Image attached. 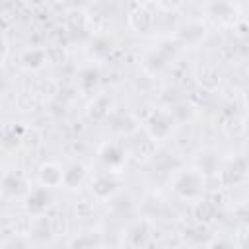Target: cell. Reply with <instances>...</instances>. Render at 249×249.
Wrapping results in <instances>:
<instances>
[{
  "label": "cell",
  "mask_w": 249,
  "mask_h": 249,
  "mask_svg": "<svg viewBox=\"0 0 249 249\" xmlns=\"http://www.w3.org/2000/svg\"><path fill=\"white\" fill-rule=\"evenodd\" d=\"M29 2H31V4H41L43 0H29Z\"/></svg>",
  "instance_id": "cell-30"
},
{
  "label": "cell",
  "mask_w": 249,
  "mask_h": 249,
  "mask_svg": "<svg viewBox=\"0 0 249 249\" xmlns=\"http://www.w3.org/2000/svg\"><path fill=\"white\" fill-rule=\"evenodd\" d=\"M173 115H177V117H179V121H185V119H189V117H191V107H189V105L179 103V105H175V107H173Z\"/></svg>",
  "instance_id": "cell-24"
},
{
  "label": "cell",
  "mask_w": 249,
  "mask_h": 249,
  "mask_svg": "<svg viewBox=\"0 0 249 249\" xmlns=\"http://www.w3.org/2000/svg\"><path fill=\"white\" fill-rule=\"evenodd\" d=\"M45 60H47V53L43 49H29V51H25L21 54V64L25 68H29V70L41 68L45 64Z\"/></svg>",
  "instance_id": "cell-8"
},
{
  "label": "cell",
  "mask_w": 249,
  "mask_h": 249,
  "mask_svg": "<svg viewBox=\"0 0 249 249\" xmlns=\"http://www.w3.org/2000/svg\"><path fill=\"white\" fill-rule=\"evenodd\" d=\"M200 187H202V173L196 171L181 173L179 179L175 181V191L181 196H196L200 193Z\"/></svg>",
  "instance_id": "cell-1"
},
{
  "label": "cell",
  "mask_w": 249,
  "mask_h": 249,
  "mask_svg": "<svg viewBox=\"0 0 249 249\" xmlns=\"http://www.w3.org/2000/svg\"><path fill=\"white\" fill-rule=\"evenodd\" d=\"M136 2H138V4H144V2H148V0H136Z\"/></svg>",
  "instance_id": "cell-31"
},
{
  "label": "cell",
  "mask_w": 249,
  "mask_h": 249,
  "mask_svg": "<svg viewBox=\"0 0 249 249\" xmlns=\"http://www.w3.org/2000/svg\"><path fill=\"white\" fill-rule=\"evenodd\" d=\"M245 101H247V105H249V89L245 91Z\"/></svg>",
  "instance_id": "cell-29"
},
{
  "label": "cell",
  "mask_w": 249,
  "mask_h": 249,
  "mask_svg": "<svg viewBox=\"0 0 249 249\" xmlns=\"http://www.w3.org/2000/svg\"><path fill=\"white\" fill-rule=\"evenodd\" d=\"M89 0H66V4L70 6V8H74V10H78V8H82V6H86Z\"/></svg>",
  "instance_id": "cell-27"
},
{
  "label": "cell",
  "mask_w": 249,
  "mask_h": 249,
  "mask_svg": "<svg viewBox=\"0 0 249 249\" xmlns=\"http://www.w3.org/2000/svg\"><path fill=\"white\" fill-rule=\"evenodd\" d=\"M115 128H121V130H132L134 128V124H132V121L128 119V117H121L117 123H115Z\"/></svg>",
  "instance_id": "cell-25"
},
{
  "label": "cell",
  "mask_w": 249,
  "mask_h": 249,
  "mask_svg": "<svg viewBox=\"0 0 249 249\" xmlns=\"http://www.w3.org/2000/svg\"><path fill=\"white\" fill-rule=\"evenodd\" d=\"M109 41L107 39H95L93 43H91V51L95 53V54H107L109 53Z\"/></svg>",
  "instance_id": "cell-20"
},
{
  "label": "cell",
  "mask_w": 249,
  "mask_h": 249,
  "mask_svg": "<svg viewBox=\"0 0 249 249\" xmlns=\"http://www.w3.org/2000/svg\"><path fill=\"white\" fill-rule=\"evenodd\" d=\"M187 33H183V39H187V41H195V39H198L202 33H204V29L200 27V25H193V27H189V29H185Z\"/></svg>",
  "instance_id": "cell-23"
},
{
  "label": "cell",
  "mask_w": 249,
  "mask_h": 249,
  "mask_svg": "<svg viewBox=\"0 0 249 249\" xmlns=\"http://www.w3.org/2000/svg\"><path fill=\"white\" fill-rule=\"evenodd\" d=\"M128 21H130V25L138 31V33H148L150 31V27H152V23H154V18L150 16V12L146 10V8H134L132 12H130V16H128Z\"/></svg>",
  "instance_id": "cell-4"
},
{
  "label": "cell",
  "mask_w": 249,
  "mask_h": 249,
  "mask_svg": "<svg viewBox=\"0 0 249 249\" xmlns=\"http://www.w3.org/2000/svg\"><path fill=\"white\" fill-rule=\"evenodd\" d=\"M113 210L115 212H128L130 210V198L128 196H119L113 202Z\"/></svg>",
  "instance_id": "cell-21"
},
{
  "label": "cell",
  "mask_w": 249,
  "mask_h": 249,
  "mask_svg": "<svg viewBox=\"0 0 249 249\" xmlns=\"http://www.w3.org/2000/svg\"><path fill=\"white\" fill-rule=\"evenodd\" d=\"M148 237V228L146 222H138L132 226V230L128 231V243L130 245H144Z\"/></svg>",
  "instance_id": "cell-15"
},
{
  "label": "cell",
  "mask_w": 249,
  "mask_h": 249,
  "mask_svg": "<svg viewBox=\"0 0 249 249\" xmlns=\"http://www.w3.org/2000/svg\"><path fill=\"white\" fill-rule=\"evenodd\" d=\"M68 23H70L72 31H84L86 18H84V14H82V12L74 10V12H70V16H68Z\"/></svg>",
  "instance_id": "cell-19"
},
{
  "label": "cell",
  "mask_w": 249,
  "mask_h": 249,
  "mask_svg": "<svg viewBox=\"0 0 249 249\" xmlns=\"http://www.w3.org/2000/svg\"><path fill=\"white\" fill-rule=\"evenodd\" d=\"M237 218H239L241 222L249 224V206H243V208H239V210H237Z\"/></svg>",
  "instance_id": "cell-26"
},
{
  "label": "cell",
  "mask_w": 249,
  "mask_h": 249,
  "mask_svg": "<svg viewBox=\"0 0 249 249\" xmlns=\"http://www.w3.org/2000/svg\"><path fill=\"white\" fill-rule=\"evenodd\" d=\"M97 82H99V70H97V68L88 66V68L82 70V74H80V84H82L84 89H91Z\"/></svg>",
  "instance_id": "cell-16"
},
{
  "label": "cell",
  "mask_w": 249,
  "mask_h": 249,
  "mask_svg": "<svg viewBox=\"0 0 249 249\" xmlns=\"http://www.w3.org/2000/svg\"><path fill=\"white\" fill-rule=\"evenodd\" d=\"M101 161L109 167H115V165H121L123 163V150L121 146L117 144H107L103 150H101Z\"/></svg>",
  "instance_id": "cell-10"
},
{
  "label": "cell",
  "mask_w": 249,
  "mask_h": 249,
  "mask_svg": "<svg viewBox=\"0 0 249 249\" xmlns=\"http://www.w3.org/2000/svg\"><path fill=\"white\" fill-rule=\"evenodd\" d=\"M23 126H6L4 128V134H2V144L4 148H14L19 144L21 140V134H23Z\"/></svg>",
  "instance_id": "cell-14"
},
{
  "label": "cell",
  "mask_w": 249,
  "mask_h": 249,
  "mask_svg": "<svg viewBox=\"0 0 249 249\" xmlns=\"http://www.w3.org/2000/svg\"><path fill=\"white\" fill-rule=\"evenodd\" d=\"M231 12H233V8H231L226 0H216V2L210 6V14L216 16V18H226V16H230Z\"/></svg>",
  "instance_id": "cell-17"
},
{
  "label": "cell",
  "mask_w": 249,
  "mask_h": 249,
  "mask_svg": "<svg viewBox=\"0 0 249 249\" xmlns=\"http://www.w3.org/2000/svg\"><path fill=\"white\" fill-rule=\"evenodd\" d=\"M245 169H247V163L243 160H235V163H231L226 171H224V183H235L239 181L243 175H245Z\"/></svg>",
  "instance_id": "cell-11"
},
{
  "label": "cell",
  "mask_w": 249,
  "mask_h": 249,
  "mask_svg": "<svg viewBox=\"0 0 249 249\" xmlns=\"http://www.w3.org/2000/svg\"><path fill=\"white\" fill-rule=\"evenodd\" d=\"M148 128H150V134L154 138H165L171 130V119L165 113L158 111L148 119Z\"/></svg>",
  "instance_id": "cell-3"
},
{
  "label": "cell",
  "mask_w": 249,
  "mask_h": 249,
  "mask_svg": "<svg viewBox=\"0 0 249 249\" xmlns=\"http://www.w3.org/2000/svg\"><path fill=\"white\" fill-rule=\"evenodd\" d=\"M117 187H119V181L113 179V177H109V175H101V177H97V179L91 183V191H93V195L99 196V198L111 196V195L117 191Z\"/></svg>",
  "instance_id": "cell-6"
},
{
  "label": "cell",
  "mask_w": 249,
  "mask_h": 249,
  "mask_svg": "<svg viewBox=\"0 0 249 249\" xmlns=\"http://www.w3.org/2000/svg\"><path fill=\"white\" fill-rule=\"evenodd\" d=\"M35 237L37 239H49L51 237V228H49V222L47 220H41V224L35 230Z\"/></svg>",
  "instance_id": "cell-22"
},
{
  "label": "cell",
  "mask_w": 249,
  "mask_h": 249,
  "mask_svg": "<svg viewBox=\"0 0 249 249\" xmlns=\"http://www.w3.org/2000/svg\"><path fill=\"white\" fill-rule=\"evenodd\" d=\"M198 167H200V173H206V175L216 173V169H218V156L214 152L200 154L198 156Z\"/></svg>",
  "instance_id": "cell-12"
},
{
  "label": "cell",
  "mask_w": 249,
  "mask_h": 249,
  "mask_svg": "<svg viewBox=\"0 0 249 249\" xmlns=\"http://www.w3.org/2000/svg\"><path fill=\"white\" fill-rule=\"evenodd\" d=\"M109 103L111 99L107 95H97L93 99V103L89 105V117L91 119H103L107 115V109H109Z\"/></svg>",
  "instance_id": "cell-13"
},
{
  "label": "cell",
  "mask_w": 249,
  "mask_h": 249,
  "mask_svg": "<svg viewBox=\"0 0 249 249\" xmlns=\"http://www.w3.org/2000/svg\"><path fill=\"white\" fill-rule=\"evenodd\" d=\"M84 175H86V169H84V165H82V163H72V165H70V167L64 171L62 183H64L68 189H76V187L82 183Z\"/></svg>",
  "instance_id": "cell-9"
},
{
  "label": "cell",
  "mask_w": 249,
  "mask_h": 249,
  "mask_svg": "<svg viewBox=\"0 0 249 249\" xmlns=\"http://www.w3.org/2000/svg\"><path fill=\"white\" fill-rule=\"evenodd\" d=\"M49 204H51V193L47 189H35V191L29 193L25 208L33 214H41L49 208Z\"/></svg>",
  "instance_id": "cell-2"
},
{
  "label": "cell",
  "mask_w": 249,
  "mask_h": 249,
  "mask_svg": "<svg viewBox=\"0 0 249 249\" xmlns=\"http://www.w3.org/2000/svg\"><path fill=\"white\" fill-rule=\"evenodd\" d=\"M195 214H196V218H198V220L210 222V220L214 218V206H212L210 202H200V204L196 206Z\"/></svg>",
  "instance_id": "cell-18"
},
{
  "label": "cell",
  "mask_w": 249,
  "mask_h": 249,
  "mask_svg": "<svg viewBox=\"0 0 249 249\" xmlns=\"http://www.w3.org/2000/svg\"><path fill=\"white\" fill-rule=\"evenodd\" d=\"M39 177H41V183L47 185V187H56L62 183V177H64V171L56 165V163H45L39 171Z\"/></svg>",
  "instance_id": "cell-7"
},
{
  "label": "cell",
  "mask_w": 249,
  "mask_h": 249,
  "mask_svg": "<svg viewBox=\"0 0 249 249\" xmlns=\"http://www.w3.org/2000/svg\"><path fill=\"white\" fill-rule=\"evenodd\" d=\"M160 2H161V6H163V8H167V10L177 8V6L181 4V0H160Z\"/></svg>",
  "instance_id": "cell-28"
},
{
  "label": "cell",
  "mask_w": 249,
  "mask_h": 249,
  "mask_svg": "<svg viewBox=\"0 0 249 249\" xmlns=\"http://www.w3.org/2000/svg\"><path fill=\"white\" fill-rule=\"evenodd\" d=\"M25 191V181L19 173L16 171H8L2 179V193L8 195V196H18Z\"/></svg>",
  "instance_id": "cell-5"
}]
</instances>
